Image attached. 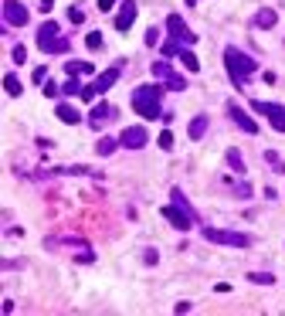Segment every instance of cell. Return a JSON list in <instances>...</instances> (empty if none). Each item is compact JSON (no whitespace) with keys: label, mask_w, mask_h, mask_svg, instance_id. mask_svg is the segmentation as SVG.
Instances as JSON below:
<instances>
[{"label":"cell","mask_w":285,"mask_h":316,"mask_svg":"<svg viewBox=\"0 0 285 316\" xmlns=\"http://www.w3.org/2000/svg\"><path fill=\"white\" fill-rule=\"evenodd\" d=\"M163 218H167L177 231H187V228H193V221H197V211L187 204V197H184V190H180V187H173V190H170V207H163Z\"/></svg>","instance_id":"cell-1"},{"label":"cell","mask_w":285,"mask_h":316,"mask_svg":"<svg viewBox=\"0 0 285 316\" xmlns=\"http://www.w3.org/2000/svg\"><path fill=\"white\" fill-rule=\"evenodd\" d=\"M224 68H228V75H231V82L238 85V89H245V78L255 68H258V61L251 55H245V51H238V48H224Z\"/></svg>","instance_id":"cell-2"},{"label":"cell","mask_w":285,"mask_h":316,"mask_svg":"<svg viewBox=\"0 0 285 316\" xmlns=\"http://www.w3.org/2000/svg\"><path fill=\"white\" fill-rule=\"evenodd\" d=\"M160 85H139L133 92V109L143 116V119H160L163 109H160Z\"/></svg>","instance_id":"cell-3"},{"label":"cell","mask_w":285,"mask_h":316,"mask_svg":"<svg viewBox=\"0 0 285 316\" xmlns=\"http://www.w3.org/2000/svg\"><path fill=\"white\" fill-rule=\"evenodd\" d=\"M38 48L44 51V55H65V51H68V41L61 37L55 20H48V24L38 27Z\"/></svg>","instance_id":"cell-4"},{"label":"cell","mask_w":285,"mask_h":316,"mask_svg":"<svg viewBox=\"0 0 285 316\" xmlns=\"http://www.w3.org/2000/svg\"><path fill=\"white\" fill-rule=\"evenodd\" d=\"M204 238L210 245H228V248H248L251 238L241 231H228V228H204Z\"/></svg>","instance_id":"cell-5"},{"label":"cell","mask_w":285,"mask_h":316,"mask_svg":"<svg viewBox=\"0 0 285 316\" xmlns=\"http://www.w3.org/2000/svg\"><path fill=\"white\" fill-rule=\"evenodd\" d=\"M27 7L17 3V0H3V24H10V27H24L27 24Z\"/></svg>","instance_id":"cell-6"},{"label":"cell","mask_w":285,"mask_h":316,"mask_svg":"<svg viewBox=\"0 0 285 316\" xmlns=\"http://www.w3.org/2000/svg\"><path fill=\"white\" fill-rule=\"evenodd\" d=\"M251 109L262 112V116H265V119L275 126V130L285 133V106H272V102H251Z\"/></svg>","instance_id":"cell-7"},{"label":"cell","mask_w":285,"mask_h":316,"mask_svg":"<svg viewBox=\"0 0 285 316\" xmlns=\"http://www.w3.org/2000/svg\"><path fill=\"white\" fill-rule=\"evenodd\" d=\"M167 27H170V37H173V41H180V44H193V41H197V34L184 24L180 14H170V17H167Z\"/></svg>","instance_id":"cell-8"},{"label":"cell","mask_w":285,"mask_h":316,"mask_svg":"<svg viewBox=\"0 0 285 316\" xmlns=\"http://www.w3.org/2000/svg\"><path fill=\"white\" fill-rule=\"evenodd\" d=\"M119 140H122V147H126V150H143V147H146V140H150V133H146V126H129V130L119 133Z\"/></svg>","instance_id":"cell-9"},{"label":"cell","mask_w":285,"mask_h":316,"mask_svg":"<svg viewBox=\"0 0 285 316\" xmlns=\"http://www.w3.org/2000/svg\"><path fill=\"white\" fill-rule=\"evenodd\" d=\"M228 116H231V119H234V123H238V126H241L245 133H251V136L258 133V123H255V119H251V116H248V112L241 109V106H238L234 99L228 102Z\"/></svg>","instance_id":"cell-10"},{"label":"cell","mask_w":285,"mask_h":316,"mask_svg":"<svg viewBox=\"0 0 285 316\" xmlns=\"http://www.w3.org/2000/svg\"><path fill=\"white\" fill-rule=\"evenodd\" d=\"M136 14H139V7H136L133 0H126V3H119V14H115V31H129L133 27Z\"/></svg>","instance_id":"cell-11"},{"label":"cell","mask_w":285,"mask_h":316,"mask_svg":"<svg viewBox=\"0 0 285 316\" xmlns=\"http://www.w3.org/2000/svg\"><path fill=\"white\" fill-rule=\"evenodd\" d=\"M115 112H119L115 106H109V102H98V106L92 109V116H89V126H92V130H102V126L112 119Z\"/></svg>","instance_id":"cell-12"},{"label":"cell","mask_w":285,"mask_h":316,"mask_svg":"<svg viewBox=\"0 0 285 316\" xmlns=\"http://www.w3.org/2000/svg\"><path fill=\"white\" fill-rule=\"evenodd\" d=\"M119 72H122V65H112V68H105V72H102V75L92 82L95 92H109V89L115 85V78H119Z\"/></svg>","instance_id":"cell-13"},{"label":"cell","mask_w":285,"mask_h":316,"mask_svg":"<svg viewBox=\"0 0 285 316\" xmlns=\"http://www.w3.org/2000/svg\"><path fill=\"white\" fill-rule=\"evenodd\" d=\"M279 24V14L272 10V7H262L258 14H255V27H275Z\"/></svg>","instance_id":"cell-14"},{"label":"cell","mask_w":285,"mask_h":316,"mask_svg":"<svg viewBox=\"0 0 285 316\" xmlns=\"http://www.w3.org/2000/svg\"><path fill=\"white\" fill-rule=\"evenodd\" d=\"M224 157H228V167L234 170V173H245V170H248V167H245V160H241V150H234V147H231L228 153H224Z\"/></svg>","instance_id":"cell-15"},{"label":"cell","mask_w":285,"mask_h":316,"mask_svg":"<svg viewBox=\"0 0 285 316\" xmlns=\"http://www.w3.org/2000/svg\"><path fill=\"white\" fill-rule=\"evenodd\" d=\"M58 119H65V123H72V126H75V123H78V119H82V116H78V112L75 109H72V106H68V102H58Z\"/></svg>","instance_id":"cell-16"},{"label":"cell","mask_w":285,"mask_h":316,"mask_svg":"<svg viewBox=\"0 0 285 316\" xmlns=\"http://www.w3.org/2000/svg\"><path fill=\"white\" fill-rule=\"evenodd\" d=\"M207 133V116H197V119H190V140H200Z\"/></svg>","instance_id":"cell-17"},{"label":"cell","mask_w":285,"mask_h":316,"mask_svg":"<svg viewBox=\"0 0 285 316\" xmlns=\"http://www.w3.org/2000/svg\"><path fill=\"white\" fill-rule=\"evenodd\" d=\"M65 72L68 75H92V61H68Z\"/></svg>","instance_id":"cell-18"},{"label":"cell","mask_w":285,"mask_h":316,"mask_svg":"<svg viewBox=\"0 0 285 316\" xmlns=\"http://www.w3.org/2000/svg\"><path fill=\"white\" fill-rule=\"evenodd\" d=\"M184 48H187V44H180V41H173V37H167V41H163V44H160V51H163V55H167V58L180 55V51H184Z\"/></svg>","instance_id":"cell-19"},{"label":"cell","mask_w":285,"mask_h":316,"mask_svg":"<svg viewBox=\"0 0 285 316\" xmlns=\"http://www.w3.org/2000/svg\"><path fill=\"white\" fill-rule=\"evenodd\" d=\"M119 143H122V140H112V136H105V140H98V157H109V153H112L115 147H119Z\"/></svg>","instance_id":"cell-20"},{"label":"cell","mask_w":285,"mask_h":316,"mask_svg":"<svg viewBox=\"0 0 285 316\" xmlns=\"http://www.w3.org/2000/svg\"><path fill=\"white\" fill-rule=\"evenodd\" d=\"M163 89H173V92H184V89H187V82H184V78H180V75H167V85H163Z\"/></svg>","instance_id":"cell-21"},{"label":"cell","mask_w":285,"mask_h":316,"mask_svg":"<svg viewBox=\"0 0 285 316\" xmlns=\"http://www.w3.org/2000/svg\"><path fill=\"white\" fill-rule=\"evenodd\" d=\"M3 89H7V95H20V82H17V75H3Z\"/></svg>","instance_id":"cell-22"},{"label":"cell","mask_w":285,"mask_h":316,"mask_svg":"<svg viewBox=\"0 0 285 316\" xmlns=\"http://www.w3.org/2000/svg\"><path fill=\"white\" fill-rule=\"evenodd\" d=\"M180 58H184V65H187L190 72H197V68H200V61H197V55H193V51H187V48L180 51Z\"/></svg>","instance_id":"cell-23"},{"label":"cell","mask_w":285,"mask_h":316,"mask_svg":"<svg viewBox=\"0 0 285 316\" xmlns=\"http://www.w3.org/2000/svg\"><path fill=\"white\" fill-rule=\"evenodd\" d=\"M248 279H251V282H258V286H272V282H275V276H268V272H251Z\"/></svg>","instance_id":"cell-24"},{"label":"cell","mask_w":285,"mask_h":316,"mask_svg":"<svg viewBox=\"0 0 285 316\" xmlns=\"http://www.w3.org/2000/svg\"><path fill=\"white\" fill-rule=\"evenodd\" d=\"M224 184L234 190V197H251V187H248V184H231V180H224Z\"/></svg>","instance_id":"cell-25"},{"label":"cell","mask_w":285,"mask_h":316,"mask_svg":"<svg viewBox=\"0 0 285 316\" xmlns=\"http://www.w3.org/2000/svg\"><path fill=\"white\" fill-rule=\"evenodd\" d=\"M85 44H89V48H102V34H98V31H89V34H85Z\"/></svg>","instance_id":"cell-26"},{"label":"cell","mask_w":285,"mask_h":316,"mask_svg":"<svg viewBox=\"0 0 285 316\" xmlns=\"http://www.w3.org/2000/svg\"><path fill=\"white\" fill-rule=\"evenodd\" d=\"M153 75L167 78V75H170V65H167V61H153Z\"/></svg>","instance_id":"cell-27"},{"label":"cell","mask_w":285,"mask_h":316,"mask_svg":"<svg viewBox=\"0 0 285 316\" xmlns=\"http://www.w3.org/2000/svg\"><path fill=\"white\" fill-rule=\"evenodd\" d=\"M61 92H68V95L82 92V85H78V82H75V75H72V78H68V82H65V85H61Z\"/></svg>","instance_id":"cell-28"},{"label":"cell","mask_w":285,"mask_h":316,"mask_svg":"<svg viewBox=\"0 0 285 316\" xmlns=\"http://www.w3.org/2000/svg\"><path fill=\"white\" fill-rule=\"evenodd\" d=\"M160 147H163V150H173V133H170V130L160 133Z\"/></svg>","instance_id":"cell-29"},{"label":"cell","mask_w":285,"mask_h":316,"mask_svg":"<svg viewBox=\"0 0 285 316\" xmlns=\"http://www.w3.org/2000/svg\"><path fill=\"white\" fill-rule=\"evenodd\" d=\"M143 262H146V265H156V262H160L156 248H146V252H143Z\"/></svg>","instance_id":"cell-30"},{"label":"cell","mask_w":285,"mask_h":316,"mask_svg":"<svg viewBox=\"0 0 285 316\" xmlns=\"http://www.w3.org/2000/svg\"><path fill=\"white\" fill-rule=\"evenodd\" d=\"M68 20H72V24H82V20H85V14H82L78 7H72V10H68Z\"/></svg>","instance_id":"cell-31"},{"label":"cell","mask_w":285,"mask_h":316,"mask_svg":"<svg viewBox=\"0 0 285 316\" xmlns=\"http://www.w3.org/2000/svg\"><path fill=\"white\" fill-rule=\"evenodd\" d=\"M78 95H82L85 102H92V99H95V95H98V92H95V85H85V89H82V92H78Z\"/></svg>","instance_id":"cell-32"},{"label":"cell","mask_w":285,"mask_h":316,"mask_svg":"<svg viewBox=\"0 0 285 316\" xmlns=\"http://www.w3.org/2000/svg\"><path fill=\"white\" fill-rule=\"evenodd\" d=\"M14 61H17V65H20V61H27V51H24V44H17V48H14Z\"/></svg>","instance_id":"cell-33"},{"label":"cell","mask_w":285,"mask_h":316,"mask_svg":"<svg viewBox=\"0 0 285 316\" xmlns=\"http://www.w3.org/2000/svg\"><path fill=\"white\" fill-rule=\"evenodd\" d=\"M51 7H55V0H41V3H38V10H44V14H48Z\"/></svg>","instance_id":"cell-34"},{"label":"cell","mask_w":285,"mask_h":316,"mask_svg":"<svg viewBox=\"0 0 285 316\" xmlns=\"http://www.w3.org/2000/svg\"><path fill=\"white\" fill-rule=\"evenodd\" d=\"M98 7H102V10H112V7H115V0H98Z\"/></svg>","instance_id":"cell-35"}]
</instances>
